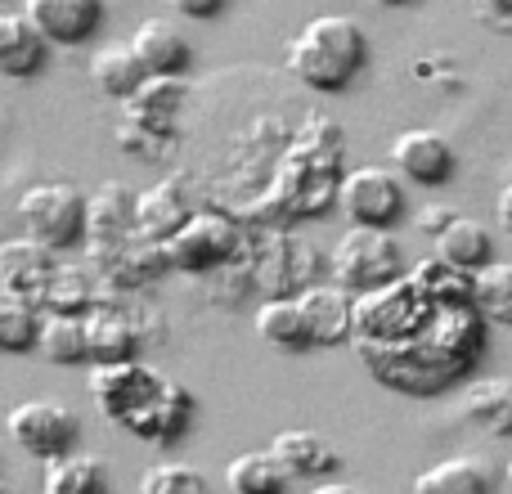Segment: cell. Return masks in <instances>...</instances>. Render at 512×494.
<instances>
[{
	"mask_svg": "<svg viewBox=\"0 0 512 494\" xmlns=\"http://www.w3.org/2000/svg\"><path fill=\"white\" fill-rule=\"evenodd\" d=\"M140 494H207V477L185 459H162L140 472Z\"/></svg>",
	"mask_w": 512,
	"mask_h": 494,
	"instance_id": "83f0119b",
	"label": "cell"
},
{
	"mask_svg": "<svg viewBox=\"0 0 512 494\" xmlns=\"http://www.w3.org/2000/svg\"><path fill=\"white\" fill-rule=\"evenodd\" d=\"M234 225L225 216H189L176 234H171V261L180 270H207V265L225 261L234 252Z\"/></svg>",
	"mask_w": 512,
	"mask_h": 494,
	"instance_id": "7c38bea8",
	"label": "cell"
},
{
	"mask_svg": "<svg viewBox=\"0 0 512 494\" xmlns=\"http://www.w3.org/2000/svg\"><path fill=\"white\" fill-rule=\"evenodd\" d=\"M131 45H135V54H140V63L149 68V77H185L189 63H194V50H189V41L180 36V27L162 23V18H144V23L135 27Z\"/></svg>",
	"mask_w": 512,
	"mask_h": 494,
	"instance_id": "2e32d148",
	"label": "cell"
},
{
	"mask_svg": "<svg viewBox=\"0 0 512 494\" xmlns=\"http://www.w3.org/2000/svg\"><path fill=\"white\" fill-rule=\"evenodd\" d=\"M167 5L176 9V14H185V18H216L230 0H167Z\"/></svg>",
	"mask_w": 512,
	"mask_h": 494,
	"instance_id": "4dcf8cb0",
	"label": "cell"
},
{
	"mask_svg": "<svg viewBox=\"0 0 512 494\" xmlns=\"http://www.w3.org/2000/svg\"><path fill=\"white\" fill-rule=\"evenodd\" d=\"M504 477H508V486H512V454H508V468H504Z\"/></svg>",
	"mask_w": 512,
	"mask_h": 494,
	"instance_id": "e575fe53",
	"label": "cell"
},
{
	"mask_svg": "<svg viewBox=\"0 0 512 494\" xmlns=\"http://www.w3.org/2000/svg\"><path fill=\"white\" fill-rule=\"evenodd\" d=\"M41 494H113V481H108L104 459L77 450V454H63V459L45 463Z\"/></svg>",
	"mask_w": 512,
	"mask_h": 494,
	"instance_id": "603a6c76",
	"label": "cell"
},
{
	"mask_svg": "<svg viewBox=\"0 0 512 494\" xmlns=\"http://www.w3.org/2000/svg\"><path fill=\"white\" fill-rule=\"evenodd\" d=\"M328 270H333V283H342L355 297H369V292H382L391 283L405 279V247L391 239L387 230H346L342 239L333 243V256H328Z\"/></svg>",
	"mask_w": 512,
	"mask_h": 494,
	"instance_id": "5b68a950",
	"label": "cell"
},
{
	"mask_svg": "<svg viewBox=\"0 0 512 494\" xmlns=\"http://www.w3.org/2000/svg\"><path fill=\"white\" fill-rule=\"evenodd\" d=\"M18 221H23L27 239H36L41 247H50V252H68V247L90 239V198L77 185L41 180V185L23 189Z\"/></svg>",
	"mask_w": 512,
	"mask_h": 494,
	"instance_id": "277c9868",
	"label": "cell"
},
{
	"mask_svg": "<svg viewBox=\"0 0 512 494\" xmlns=\"http://www.w3.org/2000/svg\"><path fill=\"white\" fill-rule=\"evenodd\" d=\"M256 337H261L270 351H283V355L315 351L297 297H270V301H261V310H256Z\"/></svg>",
	"mask_w": 512,
	"mask_h": 494,
	"instance_id": "ac0fdd59",
	"label": "cell"
},
{
	"mask_svg": "<svg viewBox=\"0 0 512 494\" xmlns=\"http://www.w3.org/2000/svg\"><path fill=\"white\" fill-rule=\"evenodd\" d=\"M472 14H477L490 32L512 36V0H472Z\"/></svg>",
	"mask_w": 512,
	"mask_h": 494,
	"instance_id": "f1b7e54d",
	"label": "cell"
},
{
	"mask_svg": "<svg viewBox=\"0 0 512 494\" xmlns=\"http://www.w3.org/2000/svg\"><path fill=\"white\" fill-rule=\"evenodd\" d=\"M454 221H459V212H450V207H432V203H427L423 212H418V230L432 234V239H441Z\"/></svg>",
	"mask_w": 512,
	"mask_h": 494,
	"instance_id": "f546056e",
	"label": "cell"
},
{
	"mask_svg": "<svg viewBox=\"0 0 512 494\" xmlns=\"http://www.w3.org/2000/svg\"><path fill=\"white\" fill-rule=\"evenodd\" d=\"M23 14L50 45H81L104 23V0H23Z\"/></svg>",
	"mask_w": 512,
	"mask_h": 494,
	"instance_id": "8fae6325",
	"label": "cell"
},
{
	"mask_svg": "<svg viewBox=\"0 0 512 494\" xmlns=\"http://www.w3.org/2000/svg\"><path fill=\"white\" fill-rule=\"evenodd\" d=\"M297 306L306 315L315 351L319 346H342L355 337V292H346L342 283H315V288L297 292Z\"/></svg>",
	"mask_w": 512,
	"mask_h": 494,
	"instance_id": "9c48e42d",
	"label": "cell"
},
{
	"mask_svg": "<svg viewBox=\"0 0 512 494\" xmlns=\"http://www.w3.org/2000/svg\"><path fill=\"white\" fill-rule=\"evenodd\" d=\"M391 162L414 185H445L454 176V149L441 131H400L391 140Z\"/></svg>",
	"mask_w": 512,
	"mask_h": 494,
	"instance_id": "30bf717a",
	"label": "cell"
},
{
	"mask_svg": "<svg viewBox=\"0 0 512 494\" xmlns=\"http://www.w3.org/2000/svg\"><path fill=\"white\" fill-rule=\"evenodd\" d=\"M436 261H445L459 274H477L495 261V239H490V225H481L477 216H459L450 230L436 239Z\"/></svg>",
	"mask_w": 512,
	"mask_h": 494,
	"instance_id": "d6986e66",
	"label": "cell"
},
{
	"mask_svg": "<svg viewBox=\"0 0 512 494\" xmlns=\"http://www.w3.org/2000/svg\"><path fill=\"white\" fill-rule=\"evenodd\" d=\"M414 494H495V477L481 459L454 454L414 477Z\"/></svg>",
	"mask_w": 512,
	"mask_h": 494,
	"instance_id": "7402d4cb",
	"label": "cell"
},
{
	"mask_svg": "<svg viewBox=\"0 0 512 494\" xmlns=\"http://www.w3.org/2000/svg\"><path fill=\"white\" fill-rule=\"evenodd\" d=\"M5 432L23 454H32V459H41V463H54V459H63V454H77L81 418L72 414L68 405H59V400L36 396V400H18V405L9 409Z\"/></svg>",
	"mask_w": 512,
	"mask_h": 494,
	"instance_id": "8992f818",
	"label": "cell"
},
{
	"mask_svg": "<svg viewBox=\"0 0 512 494\" xmlns=\"http://www.w3.org/2000/svg\"><path fill=\"white\" fill-rule=\"evenodd\" d=\"M225 481H230L234 494H288V486L297 477H292L288 463H283L274 450H252V454L230 459Z\"/></svg>",
	"mask_w": 512,
	"mask_h": 494,
	"instance_id": "cb8c5ba5",
	"label": "cell"
},
{
	"mask_svg": "<svg viewBox=\"0 0 512 494\" xmlns=\"http://www.w3.org/2000/svg\"><path fill=\"white\" fill-rule=\"evenodd\" d=\"M36 351L50 364H86L90 360V333H86V315L81 310H45L41 337H36Z\"/></svg>",
	"mask_w": 512,
	"mask_h": 494,
	"instance_id": "44dd1931",
	"label": "cell"
},
{
	"mask_svg": "<svg viewBox=\"0 0 512 494\" xmlns=\"http://www.w3.org/2000/svg\"><path fill=\"white\" fill-rule=\"evenodd\" d=\"M41 324H45V315L36 310V301L5 297V292H0V351H5V355L36 351Z\"/></svg>",
	"mask_w": 512,
	"mask_h": 494,
	"instance_id": "484cf974",
	"label": "cell"
},
{
	"mask_svg": "<svg viewBox=\"0 0 512 494\" xmlns=\"http://www.w3.org/2000/svg\"><path fill=\"white\" fill-rule=\"evenodd\" d=\"M486 324L472 274L427 256L400 283L355 297V351L387 391L441 396L481 360Z\"/></svg>",
	"mask_w": 512,
	"mask_h": 494,
	"instance_id": "6da1fadb",
	"label": "cell"
},
{
	"mask_svg": "<svg viewBox=\"0 0 512 494\" xmlns=\"http://www.w3.org/2000/svg\"><path fill=\"white\" fill-rule=\"evenodd\" d=\"M310 494H364L360 486H346V481H319Z\"/></svg>",
	"mask_w": 512,
	"mask_h": 494,
	"instance_id": "d6a6232c",
	"label": "cell"
},
{
	"mask_svg": "<svg viewBox=\"0 0 512 494\" xmlns=\"http://www.w3.org/2000/svg\"><path fill=\"white\" fill-rule=\"evenodd\" d=\"M50 59V41L41 36V27L23 14V9H5L0 14V72L14 81L36 77Z\"/></svg>",
	"mask_w": 512,
	"mask_h": 494,
	"instance_id": "5bb4252c",
	"label": "cell"
},
{
	"mask_svg": "<svg viewBox=\"0 0 512 494\" xmlns=\"http://www.w3.org/2000/svg\"><path fill=\"white\" fill-rule=\"evenodd\" d=\"M131 221H140V198L126 185H104L90 198V239H117Z\"/></svg>",
	"mask_w": 512,
	"mask_h": 494,
	"instance_id": "d4e9b609",
	"label": "cell"
},
{
	"mask_svg": "<svg viewBox=\"0 0 512 494\" xmlns=\"http://www.w3.org/2000/svg\"><path fill=\"white\" fill-rule=\"evenodd\" d=\"M90 400L95 409L117 423L122 432L140 436L149 445H176L194 427V391L185 382L162 378L153 364L126 360V364H95L90 369Z\"/></svg>",
	"mask_w": 512,
	"mask_h": 494,
	"instance_id": "7a4b0ae2",
	"label": "cell"
},
{
	"mask_svg": "<svg viewBox=\"0 0 512 494\" xmlns=\"http://www.w3.org/2000/svg\"><path fill=\"white\" fill-rule=\"evenodd\" d=\"M495 216H499V225H504V234L512 239V180L504 189H499V203H495Z\"/></svg>",
	"mask_w": 512,
	"mask_h": 494,
	"instance_id": "1f68e13d",
	"label": "cell"
},
{
	"mask_svg": "<svg viewBox=\"0 0 512 494\" xmlns=\"http://www.w3.org/2000/svg\"><path fill=\"white\" fill-rule=\"evenodd\" d=\"M373 5H382V9H405V5H414V0H373Z\"/></svg>",
	"mask_w": 512,
	"mask_h": 494,
	"instance_id": "836d02e7",
	"label": "cell"
},
{
	"mask_svg": "<svg viewBox=\"0 0 512 494\" xmlns=\"http://www.w3.org/2000/svg\"><path fill=\"white\" fill-rule=\"evenodd\" d=\"M369 63V36L346 14H315L288 41V72L319 95H342Z\"/></svg>",
	"mask_w": 512,
	"mask_h": 494,
	"instance_id": "3957f363",
	"label": "cell"
},
{
	"mask_svg": "<svg viewBox=\"0 0 512 494\" xmlns=\"http://www.w3.org/2000/svg\"><path fill=\"white\" fill-rule=\"evenodd\" d=\"M463 418L477 432L508 441L512 436V378H477L463 391Z\"/></svg>",
	"mask_w": 512,
	"mask_h": 494,
	"instance_id": "e0dca14e",
	"label": "cell"
},
{
	"mask_svg": "<svg viewBox=\"0 0 512 494\" xmlns=\"http://www.w3.org/2000/svg\"><path fill=\"white\" fill-rule=\"evenodd\" d=\"M270 450L279 454L283 463H288V472L297 481H333V472L342 468V454H337V445L328 441V436L310 432V427H288V432H279L270 441Z\"/></svg>",
	"mask_w": 512,
	"mask_h": 494,
	"instance_id": "4fadbf2b",
	"label": "cell"
},
{
	"mask_svg": "<svg viewBox=\"0 0 512 494\" xmlns=\"http://www.w3.org/2000/svg\"><path fill=\"white\" fill-rule=\"evenodd\" d=\"M54 283H59V265L54 252L41 247L36 239H9L0 247V292L23 301H50Z\"/></svg>",
	"mask_w": 512,
	"mask_h": 494,
	"instance_id": "ba28073f",
	"label": "cell"
},
{
	"mask_svg": "<svg viewBox=\"0 0 512 494\" xmlns=\"http://www.w3.org/2000/svg\"><path fill=\"white\" fill-rule=\"evenodd\" d=\"M337 207L355 230H391L405 216L409 198L405 185L396 180V171L387 167H355L337 185Z\"/></svg>",
	"mask_w": 512,
	"mask_h": 494,
	"instance_id": "52a82bcc",
	"label": "cell"
},
{
	"mask_svg": "<svg viewBox=\"0 0 512 494\" xmlns=\"http://www.w3.org/2000/svg\"><path fill=\"white\" fill-rule=\"evenodd\" d=\"M472 297L490 324L512 328V261H490L486 270L472 274Z\"/></svg>",
	"mask_w": 512,
	"mask_h": 494,
	"instance_id": "4316f807",
	"label": "cell"
},
{
	"mask_svg": "<svg viewBox=\"0 0 512 494\" xmlns=\"http://www.w3.org/2000/svg\"><path fill=\"white\" fill-rule=\"evenodd\" d=\"M86 333H90V364H126L135 360V324L126 310L117 306H95L86 310Z\"/></svg>",
	"mask_w": 512,
	"mask_h": 494,
	"instance_id": "ffe728a7",
	"label": "cell"
},
{
	"mask_svg": "<svg viewBox=\"0 0 512 494\" xmlns=\"http://www.w3.org/2000/svg\"><path fill=\"white\" fill-rule=\"evenodd\" d=\"M144 81H149V68L140 63L131 41H108L90 54V86H95L99 95L117 99V104H131Z\"/></svg>",
	"mask_w": 512,
	"mask_h": 494,
	"instance_id": "9a60e30c",
	"label": "cell"
}]
</instances>
